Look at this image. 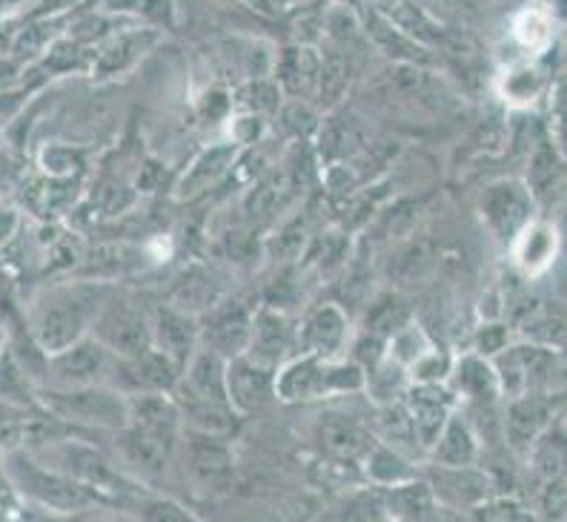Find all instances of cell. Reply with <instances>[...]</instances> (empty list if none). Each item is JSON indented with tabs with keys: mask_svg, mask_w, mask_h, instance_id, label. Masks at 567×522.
<instances>
[{
	"mask_svg": "<svg viewBox=\"0 0 567 522\" xmlns=\"http://www.w3.org/2000/svg\"><path fill=\"white\" fill-rule=\"evenodd\" d=\"M110 296L104 285H70L58 287L35 301L29 314V330L43 354H58L72 341L90 334L97 310Z\"/></svg>",
	"mask_w": 567,
	"mask_h": 522,
	"instance_id": "cell-1",
	"label": "cell"
},
{
	"mask_svg": "<svg viewBox=\"0 0 567 522\" xmlns=\"http://www.w3.org/2000/svg\"><path fill=\"white\" fill-rule=\"evenodd\" d=\"M0 468H3L7 480L12 482L14 494L21 500L47 505L49 511L66 514V511H81L92 502L104 500L86 485L63 474V471L43 465V462H38L35 457H29L23 451H7V460Z\"/></svg>",
	"mask_w": 567,
	"mask_h": 522,
	"instance_id": "cell-2",
	"label": "cell"
},
{
	"mask_svg": "<svg viewBox=\"0 0 567 522\" xmlns=\"http://www.w3.org/2000/svg\"><path fill=\"white\" fill-rule=\"evenodd\" d=\"M364 388V370L350 362H330L324 356L301 354L276 368V397L281 402L336 397Z\"/></svg>",
	"mask_w": 567,
	"mask_h": 522,
	"instance_id": "cell-3",
	"label": "cell"
},
{
	"mask_svg": "<svg viewBox=\"0 0 567 522\" xmlns=\"http://www.w3.org/2000/svg\"><path fill=\"white\" fill-rule=\"evenodd\" d=\"M493 373H496L498 390H505L507 397L556 393V388H561V354L556 348H545L539 341L507 345L493 356Z\"/></svg>",
	"mask_w": 567,
	"mask_h": 522,
	"instance_id": "cell-4",
	"label": "cell"
},
{
	"mask_svg": "<svg viewBox=\"0 0 567 522\" xmlns=\"http://www.w3.org/2000/svg\"><path fill=\"white\" fill-rule=\"evenodd\" d=\"M38 402L52 417L86 428L121 431L126 426V393L112 385H83V388L38 390Z\"/></svg>",
	"mask_w": 567,
	"mask_h": 522,
	"instance_id": "cell-5",
	"label": "cell"
},
{
	"mask_svg": "<svg viewBox=\"0 0 567 522\" xmlns=\"http://www.w3.org/2000/svg\"><path fill=\"white\" fill-rule=\"evenodd\" d=\"M90 336H95L106 350L118 356V359H132L141 356L144 350L153 348V328H150V316L138 301L110 293L92 321Z\"/></svg>",
	"mask_w": 567,
	"mask_h": 522,
	"instance_id": "cell-6",
	"label": "cell"
},
{
	"mask_svg": "<svg viewBox=\"0 0 567 522\" xmlns=\"http://www.w3.org/2000/svg\"><path fill=\"white\" fill-rule=\"evenodd\" d=\"M118 356L106 350L95 336H83L70 348L49 354L47 377L52 388H83V385H112Z\"/></svg>",
	"mask_w": 567,
	"mask_h": 522,
	"instance_id": "cell-7",
	"label": "cell"
},
{
	"mask_svg": "<svg viewBox=\"0 0 567 522\" xmlns=\"http://www.w3.org/2000/svg\"><path fill=\"white\" fill-rule=\"evenodd\" d=\"M58 471H63L66 477H72L75 482L86 485L90 491H95L97 497H121L138 494L141 488L132 480L121 477L112 462H106L101 457V451L90 446H78V442H63L58 446Z\"/></svg>",
	"mask_w": 567,
	"mask_h": 522,
	"instance_id": "cell-8",
	"label": "cell"
},
{
	"mask_svg": "<svg viewBox=\"0 0 567 522\" xmlns=\"http://www.w3.org/2000/svg\"><path fill=\"white\" fill-rule=\"evenodd\" d=\"M227 397L236 413H252L276 397V368L252 356H233L227 362Z\"/></svg>",
	"mask_w": 567,
	"mask_h": 522,
	"instance_id": "cell-9",
	"label": "cell"
},
{
	"mask_svg": "<svg viewBox=\"0 0 567 522\" xmlns=\"http://www.w3.org/2000/svg\"><path fill=\"white\" fill-rule=\"evenodd\" d=\"M482 216L502 242H513V236L533 218L530 190L516 182L491 184L482 195Z\"/></svg>",
	"mask_w": 567,
	"mask_h": 522,
	"instance_id": "cell-10",
	"label": "cell"
},
{
	"mask_svg": "<svg viewBox=\"0 0 567 522\" xmlns=\"http://www.w3.org/2000/svg\"><path fill=\"white\" fill-rule=\"evenodd\" d=\"M252 316L244 305H215L207 321H198V345L221 354L224 359L241 356L249 345Z\"/></svg>",
	"mask_w": 567,
	"mask_h": 522,
	"instance_id": "cell-11",
	"label": "cell"
},
{
	"mask_svg": "<svg viewBox=\"0 0 567 522\" xmlns=\"http://www.w3.org/2000/svg\"><path fill=\"white\" fill-rule=\"evenodd\" d=\"M427 485L436 502L462 511H473L491 500V480L473 465H433Z\"/></svg>",
	"mask_w": 567,
	"mask_h": 522,
	"instance_id": "cell-12",
	"label": "cell"
},
{
	"mask_svg": "<svg viewBox=\"0 0 567 522\" xmlns=\"http://www.w3.org/2000/svg\"><path fill=\"white\" fill-rule=\"evenodd\" d=\"M556 417V393H522V397H511V408H507L505 431L507 442L519 453L530 451L542 431L550 426V419Z\"/></svg>",
	"mask_w": 567,
	"mask_h": 522,
	"instance_id": "cell-13",
	"label": "cell"
},
{
	"mask_svg": "<svg viewBox=\"0 0 567 522\" xmlns=\"http://www.w3.org/2000/svg\"><path fill=\"white\" fill-rule=\"evenodd\" d=\"M150 328H153V348L169 356L181 368L198 348V321L181 307H158L155 316H150Z\"/></svg>",
	"mask_w": 567,
	"mask_h": 522,
	"instance_id": "cell-14",
	"label": "cell"
},
{
	"mask_svg": "<svg viewBox=\"0 0 567 522\" xmlns=\"http://www.w3.org/2000/svg\"><path fill=\"white\" fill-rule=\"evenodd\" d=\"M513 258H516V267H519L525 276L536 279L545 270H550V265L559 256V231H556L550 222H527L511 242Z\"/></svg>",
	"mask_w": 567,
	"mask_h": 522,
	"instance_id": "cell-15",
	"label": "cell"
},
{
	"mask_svg": "<svg viewBox=\"0 0 567 522\" xmlns=\"http://www.w3.org/2000/svg\"><path fill=\"white\" fill-rule=\"evenodd\" d=\"M296 345V328L290 325V319L278 310H261V314L252 319V328H249V345L244 354L258 359L264 365H278L287 359L290 348Z\"/></svg>",
	"mask_w": 567,
	"mask_h": 522,
	"instance_id": "cell-16",
	"label": "cell"
},
{
	"mask_svg": "<svg viewBox=\"0 0 567 522\" xmlns=\"http://www.w3.org/2000/svg\"><path fill=\"white\" fill-rule=\"evenodd\" d=\"M187 468L204 485H227L233 477V453H229L224 437L215 433L189 431L187 437Z\"/></svg>",
	"mask_w": 567,
	"mask_h": 522,
	"instance_id": "cell-17",
	"label": "cell"
},
{
	"mask_svg": "<svg viewBox=\"0 0 567 522\" xmlns=\"http://www.w3.org/2000/svg\"><path fill=\"white\" fill-rule=\"evenodd\" d=\"M347 336V319L336 305L319 307L316 314L307 316V321L301 325V330L296 334V345H301L305 354L324 356L332 359L344 348Z\"/></svg>",
	"mask_w": 567,
	"mask_h": 522,
	"instance_id": "cell-18",
	"label": "cell"
},
{
	"mask_svg": "<svg viewBox=\"0 0 567 522\" xmlns=\"http://www.w3.org/2000/svg\"><path fill=\"white\" fill-rule=\"evenodd\" d=\"M430 451H433L436 465H476L478 460L476 433L471 431V426H467L458 413H450V417L444 419L439 437L433 439Z\"/></svg>",
	"mask_w": 567,
	"mask_h": 522,
	"instance_id": "cell-19",
	"label": "cell"
},
{
	"mask_svg": "<svg viewBox=\"0 0 567 522\" xmlns=\"http://www.w3.org/2000/svg\"><path fill=\"white\" fill-rule=\"evenodd\" d=\"M319 442L330 457H339V460H364L370 448H373V439L367 437L364 428L355 426L353 419L347 417H327L321 419L319 426Z\"/></svg>",
	"mask_w": 567,
	"mask_h": 522,
	"instance_id": "cell-20",
	"label": "cell"
},
{
	"mask_svg": "<svg viewBox=\"0 0 567 522\" xmlns=\"http://www.w3.org/2000/svg\"><path fill=\"white\" fill-rule=\"evenodd\" d=\"M561 158L556 153L554 144H539L536 146V153L530 158V170H527V184L525 187L530 190L533 202L539 204H550L556 193L561 190Z\"/></svg>",
	"mask_w": 567,
	"mask_h": 522,
	"instance_id": "cell-21",
	"label": "cell"
},
{
	"mask_svg": "<svg viewBox=\"0 0 567 522\" xmlns=\"http://www.w3.org/2000/svg\"><path fill=\"white\" fill-rule=\"evenodd\" d=\"M155 38H158L155 32H144V29H141V32H126V35H118L110 47L104 49V52H101V58H97V70L104 72V75H118V72L132 70L135 61L150 52Z\"/></svg>",
	"mask_w": 567,
	"mask_h": 522,
	"instance_id": "cell-22",
	"label": "cell"
},
{
	"mask_svg": "<svg viewBox=\"0 0 567 522\" xmlns=\"http://www.w3.org/2000/svg\"><path fill=\"white\" fill-rule=\"evenodd\" d=\"M453 382L473 402H493V397L498 393L493 365L485 362L482 356H464L456 370H453Z\"/></svg>",
	"mask_w": 567,
	"mask_h": 522,
	"instance_id": "cell-23",
	"label": "cell"
},
{
	"mask_svg": "<svg viewBox=\"0 0 567 522\" xmlns=\"http://www.w3.org/2000/svg\"><path fill=\"white\" fill-rule=\"evenodd\" d=\"M436 497L430 491L427 482H395L393 491L384 500V511L388 514L408 516V520H415V516H433L436 514Z\"/></svg>",
	"mask_w": 567,
	"mask_h": 522,
	"instance_id": "cell-24",
	"label": "cell"
},
{
	"mask_svg": "<svg viewBox=\"0 0 567 522\" xmlns=\"http://www.w3.org/2000/svg\"><path fill=\"white\" fill-rule=\"evenodd\" d=\"M554 14L539 7H530L525 12H519L516 14V23H513V38H516V43L525 47L527 52H533V55H539V52H545L554 43Z\"/></svg>",
	"mask_w": 567,
	"mask_h": 522,
	"instance_id": "cell-25",
	"label": "cell"
},
{
	"mask_svg": "<svg viewBox=\"0 0 567 522\" xmlns=\"http://www.w3.org/2000/svg\"><path fill=\"white\" fill-rule=\"evenodd\" d=\"M533 465L545 480H556L561 477V465H565V431H561V417L556 422V417L550 419V426L536 437V442L530 446Z\"/></svg>",
	"mask_w": 567,
	"mask_h": 522,
	"instance_id": "cell-26",
	"label": "cell"
},
{
	"mask_svg": "<svg viewBox=\"0 0 567 522\" xmlns=\"http://www.w3.org/2000/svg\"><path fill=\"white\" fill-rule=\"evenodd\" d=\"M367 468H370V474L375 480H384V482H408L413 480V471H410L408 462L402 460V453H393L390 448H370V453L364 457Z\"/></svg>",
	"mask_w": 567,
	"mask_h": 522,
	"instance_id": "cell-27",
	"label": "cell"
},
{
	"mask_svg": "<svg viewBox=\"0 0 567 522\" xmlns=\"http://www.w3.org/2000/svg\"><path fill=\"white\" fill-rule=\"evenodd\" d=\"M229 146H218V150H209L204 153V158L198 161V167H195L193 175H187V182H184V190L195 193V190L207 187L209 182H215V175H221L229 164Z\"/></svg>",
	"mask_w": 567,
	"mask_h": 522,
	"instance_id": "cell-28",
	"label": "cell"
},
{
	"mask_svg": "<svg viewBox=\"0 0 567 522\" xmlns=\"http://www.w3.org/2000/svg\"><path fill=\"white\" fill-rule=\"evenodd\" d=\"M505 86H507V101H511V104L525 106L530 104L533 98L539 95L542 81L533 70H513L511 75H507Z\"/></svg>",
	"mask_w": 567,
	"mask_h": 522,
	"instance_id": "cell-29",
	"label": "cell"
},
{
	"mask_svg": "<svg viewBox=\"0 0 567 522\" xmlns=\"http://www.w3.org/2000/svg\"><path fill=\"white\" fill-rule=\"evenodd\" d=\"M158 505H153V509H144L141 514L144 516H155V520H184V516H189V511L178 509V505H173V502H164V500H155Z\"/></svg>",
	"mask_w": 567,
	"mask_h": 522,
	"instance_id": "cell-30",
	"label": "cell"
},
{
	"mask_svg": "<svg viewBox=\"0 0 567 522\" xmlns=\"http://www.w3.org/2000/svg\"><path fill=\"white\" fill-rule=\"evenodd\" d=\"M14 222H18V218H14L12 209H3V207H0V242H7V238L12 236Z\"/></svg>",
	"mask_w": 567,
	"mask_h": 522,
	"instance_id": "cell-31",
	"label": "cell"
},
{
	"mask_svg": "<svg viewBox=\"0 0 567 522\" xmlns=\"http://www.w3.org/2000/svg\"><path fill=\"white\" fill-rule=\"evenodd\" d=\"M9 175H12V161H9V155L0 153V187L9 182Z\"/></svg>",
	"mask_w": 567,
	"mask_h": 522,
	"instance_id": "cell-32",
	"label": "cell"
}]
</instances>
